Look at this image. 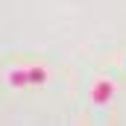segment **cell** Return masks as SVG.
I'll return each mask as SVG.
<instances>
[{
	"label": "cell",
	"mask_w": 126,
	"mask_h": 126,
	"mask_svg": "<svg viewBox=\"0 0 126 126\" xmlns=\"http://www.w3.org/2000/svg\"><path fill=\"white\" fill-rule=\"evenodd\" d=\"M6 79H9V85H15V88L21 85V88H24V85H30V67H21V70H9V76H6Z\"/></svg>",
	"instance_id": "2"
},
{
	"label": "cell",
	"mask_w": 126,
	"mask_h": 126,
	"mask_svg": "<svg viewBox=\"0 0 126 126\" xmlns=\"http://www.w3.org/2000/svg\"><path fill=\"white\" fill-rule=\"evenodd\" d=\"M44 82H47V67L30 64V85H44Z\"/></svg>",
	"instance_id": "3"
},
{
	"label": "cell",
	"mask_w": 126,
	"mask_h": 126,
	"mask_svg": "<svg viewBox=\"0 0 126 126\" xmlns=\"http://www.w3.org/2000/svg\"><path fill=\"white\" fill-rule=\"evenodd\" d=\"M114 91H117L114 79H106V76L94 79V85H91V106H97V109L109 106V103H111V97H114Z\"/></svg>",
	"instance_id": "1"
}]
</instances>
